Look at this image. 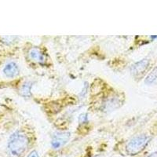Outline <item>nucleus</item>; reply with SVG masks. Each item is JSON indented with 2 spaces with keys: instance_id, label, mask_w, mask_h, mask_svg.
<instances>
[{
  "instance_id": "nucleus-1",
  "label": "nucleus",
  "mask_w": 157,
  "mask_h": 157,
  "mask_svg": "<svg viewBox=\"0 0 157 157\" xmlns=\"http://www.w3.org/2000/svg\"><path fill=\"white\" fill-rule=\"evenodd\" d=\"M29 138L24 133H13L8 141V149L13 156H20L26 151L29 146Z\"/></svg>"
},
{
  "instance_id": "nucleus-2",
  "label": "nucleus",
  "mask_w": 157,
  "mask_h": 157,
  "mask_svg": "<svg viewBox=\"0 0 157 157\" xmlns=\"http://www.w3.org/2000/svg\"><path fill=\"white\" fill-rule=\"evenodd\" d=\"M152 137L146 134H142L133 137L126 145V152L130 155H135L142 152L149 144Z\"/></svg>"
},
{
  "instance_id": "nucleus-3",
  "label": "nucleus",
  "mask_w": 157,
  "mask_h": 157,
  "mask_svg": "<svg viewBox=\"0 0 157 157\" xmlns=\"http://www.w3.org/2000/svg\"><path fill=\"white\" fill-rule=\"evenodd\" d=\"M71 134L68 132H57L53 135L51 140V147L57 150L62 148L69 141Z\"/></svg>"
},
{
  "instance_id": "nucleus-4",
  "label": "nucleus",
  "mask_w": 157,
  "mask_h": 157,
  "mask_svg": "<svg viewBox=\"0 0 157 157\" xmlns=\"http://www.w3.org/2000/svg\"><path fill=\"white\" fill-rule=\"evenodd\" d=\"M150 64V60L144 58L141 61L134 63L132 66L130 67V72L134 75H139L143 74L148 68Z\"/></svg>"
},
{
  "instance_id": "nucleus-5",
  "label": "nucleus",
  "mask_w": 157,
  "mask_h": 157,
  "mask_svg": "<svg viewBox=\"0 0 157 157\" xmlns=\"http://www.w3.org/2000/svg\"><path fill=\"white\" fill-rule=\"evenodd\" d=\"M3 72L9 78H13L19 74V68L14 62H10L3 68Z\"/></svg>"
},
{
  "instance_id": "nucleus-6",
  "label": "nucleus",
  "mask_w": 157,
  "mask_h": 157,
  "mask_svg": "<svg viewBox=\"0 0 157 157\" xmlns=\"http://www.w3.org/2000/svg\"><path fill=\"white\" fill-rule=\"evenodd\" d=\"M29 55L31 59H32V60H34L36 61H38L39 63H43L45 61L44 55L37 48L31 49L29 53Z\"/></svg>"
},
{
  "instance_id": "nucleus-7",
  "label": "nucleus",
  "mask_w": 157,
  "mask_h": 157,
  "mask_svg": "<svg viewBox=\"0 0 157 157\" xmlns=\"http://www.w3.org/2000/svg\"><path fill=\"white\" fill-rule=\"evenodd\" d=\"M157 82V66L150 71L145 79V83L147 85H153Z\"/></svg>"
},
{
  "instance_id": "nucleus-8",
  "label": "nucleus",
  "mask_w": 157,
  "mask_h": 157,
  "mask_svg": "<svg viewBox=\"0 0 157 157\" xmlns=\"http://www.w3.org/2000/svg\"><path fill=\"white\" fill-rule=\"evenodd\" d=\"M32 83L31 82H25L23 84L21 89V93L24 97H29L31 95V89H32Z\"/></svg>"
},
{
  "instance_id": "nucleus-9",
  "label": "nucleus",
  "mask_w": 157,
  "mask_h": 157,
  "mask_svg": "<svg viewBox=\"0 0 157 157\" xmlns=\"http://www.w3.org/2000/svg\"><path fill=\"white\" fill-rule=\"evenodd\" d=\"M118 105V102L116 99L114 98H112V99H109L105 103V110H112V109H114L116 108V105Z\"/></svg>"
},
{
  "instance_id": "nucleus-10",
  "label": "nucleus",
  "mask_w": 157,
  "mask_h": 157,
  "mask_svg": "<svg viewBox=\"0 0 157 157\" xmlns=\"http://www.w3.org/2000/svg\"><path fill=\"white\" fill-rule=\"evenodd\" d=\"M88 121V115L86 113H82L78 116V122L79 123H84Z\"/></svg>"
},
{
  "instance_id": "nucleus-11",
  "label": "nucleus",
  "mask_w": 157,
  "mask_h": 157,
  "mask_svg": "<svg viewBox=\"0 0 157 157\" xmlns=\"http://www.w3.org/2000/svg\"><path fill=\"white\" fill-rule=\"evenodd\" d=\"M27 157H39V153H38L37 151L34 150V151H32V152L28 155Z\"/></svg>"
},
{
  "instance_id": "nucleus-12",
  "label": "nucleus",
  "mask_w": 157,
  "mask_h": 157,
  "mask_svg": "<svg viewBox=\"0 0 157 157\" xmlns=\"http://www.w3.org/2000/svg\"><path fill=\"white\" fill-rule=\"evenodd\" d=\"M150 157H157V153H153Z\"/></svg>"
}]
</instances>
